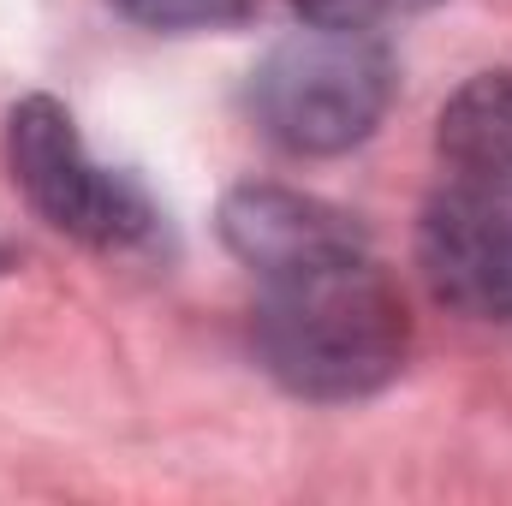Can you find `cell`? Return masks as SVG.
I'll return each mask as SVG.
<instances>
[{
    "label": "cell",
    "instance_id": "6da1fadb",
    "mask_svg": "<svg viewBox=\"0 0 512 506\" xmlns=\"http://www.w3.org/2000/svg\"><path fill=\"white\" fill-rule=\"evenodd\" d=\"M256 346L304 399H364L399 376L411 316L370 251L328 256L262 280Z\"/></svg>",
    "mask_w": 512,
    "mask_h": 506
},
{
    "label": "cell",
    "instance_id": "7a4b0ae2",
    "mask_svg": "<svg viewBox=\"0 0 512 506\" xmlns=\"http://www.w3.org/2000/svg\"><path fill=\"white\" fill-rule=\"evenodd\" d=\"M393 54L370 30H298L251 72V120L286 155H346L382 126Z\"/></svg>",
    "mask_w": 512,
    "mask_h": 506
},
{
    "label": "cell",
    "instance_id": "3957f363",
    "mask_svg": "<svg viewBox=\"0 0 512 506\" xmlns=\"http://www.w3.org/2000/svg\"><path fill=\"white\" fill-rule=\"evenodd\" d=\"M6 161H12V185L30 197V209L48 227L72 233L78 245L126 251L137 239H149V227H155L143 191L126 173H108V167L90 161L72 114L54 96H24L12 108Z\"/></svg>",
    "mask_w": 512,
    "mask_h": 506
},
{
    "label": "cell",
    "instance_id": "277c9868",
    "mask_svg": "<svg viewBox=\"0 0 512 506\" xmlns=\"http://www.w3.org/2000/svg\"><path fill=\"white\" fill-rule=\"evenodd\" d=\"M417 268L465 316H512V191L453 185L423 209Z\"/></svg>",
    "mask_w": 512,
    "mask_h": 506
},
{
    "label": "cell",
    "instance_id": "5b68a950",
    "mask_svg": "<svg viewBox=\"0 0 512 506\" xmlns=\"http://www.w3.org/2000/svg\"><path fill=\"white\" fill-rule=\"evenodd\" d=\"M221 239L256 280L286 274V268H310L328 256L370 251L364 227L346 209L304 197V191H286V185H239L221 203Z\"/></svg>",
    "mask_w": 512,
    "mask_h": 506
},
{
    "label": "cell",
    "instance_id": "8992f818",
    "mask_svg": "<svg viewBox=\"0 0 512 506\" xmlns=\"http://www.w3.org/2000/svg\"><path fill=\"white\" fill-rule=\"evenodd\" d=\"M435 143L465 185L512 191V66L459 84L441 108Z\"/></svg>",
    "mask_w": 512,
    "mask_h": 506
},
{
    "label": "cell",
    "instance_id": "52a82bcc",
    "mask_svg": "<svg viewBox=\"0 0 512 506\" xmlns=\"http://www.w3.org/2000/svg\"><path fill=\"white\" fill-rule=\"evenodd\" d=\"M114 6L149 30H221L251 12V0H114Z\"/></svg>",
    "mask_w": 512,
    "mask_h": 506
},
{
    "label": "cell",
    "instance_id": "ba28073f",
    "mask_svg": "<svg viewBox=\"0 0 512 506\" xmlns=\"http://www.w3.org/2000/svg\"><path fill=\"white\" fill-rule=\"evenodd\" d=\"M292 6L304 12V24H322V30H382L429 12L435 0H292Z\"/></svg>",
    "mask_w": 512,
    "mask_h": 506
}]
</instances>
